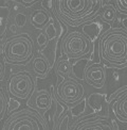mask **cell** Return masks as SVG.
Returning <instances> with one entry per match:
<instances>
[{"label": "cell", "instance_id": "1", "mask_svg": "<svg viewBox=\"0 0 127 130\" xmlns=\"http://www.w3.org/2000/svg\"><path fill=\"white\" fill-rule=\"evenodd\" d=\"M102 4L101 0H53L51 13L58 23L76 28L97 17Z\"/></svg>", "mask_w": 127, "mask_h": 130}, {"label": "cell", "instance_id": "2", "mask_svg": "<svg viewBox=\"0 0 127 130\" xmlns=\"http://www.w3.org/2000/svg\"><path fill=\"white\" fill-rule=\"evenodd\" d=\"M99 57L104 66L124 69L127 65V31L112 27L104 31L98 42Z\"/></svg>", "mask_w": 127, "mask_h": 130}, {"label": "cell", "instance_id": "3", "mask_svg": "<svg viewBox=\"0 0 127 130\" xmlns=\"http://www.w3.org/2000/svg\"><path fill=\"white\" fill-rule=\"evenodd\" d=\"M35 55L36 44L33 37L24 32L8 36L2 46L3 61L12 66L28 64Z\"/></svg>", "mask_w": 127, "mask_h": 130}, {"label": "cell", "instance_id": "4", "mask_svg": "<svg viewBox=\"0 0 127 130\" xmlns=\"http://www.w3.org/2000/svg\"><path fill=\"white\" fill-rule=\"evenodd\" d=\"M60 55L67 60H83L92 53L93 45L82 31L70 30L60 39Z\"/></svg>", "mask_w": 127, "mask_h": 130}, {"label": "cell", "instance_id": "5", "mask_svg": "<svg viewBox=\"0 0 127 130\" xmlns=\"http://www.w3.org/2000/svg\"><path fill=\"white\" fill-rule=\"evenodd\" d=\"M52 93L53 97L68 109L75 108L86 100V89L84 83L82 80L72 76L58 81Z\"/></svg>", "mask_w": 127, "mask_h": 130}, {"label": "cell", "instance_id": "6", "mask_svg": "<svg viewBox=\"0 0 127 130\" xmlns=\"http://www.w3.org/2000/svg\"><path fill=\"white\" fill-rule=\"evenodd\" d=\"M2 130H49V124L44 115L25 107L11 113L3 123Z\"/></svg>", "mask_w": 127, "mask_h": 130}, {"label": "cell", "instance_id": "7", "mask_svg": "<svg viewBox=\"0 0 127 130\" xmlns=\"http://www.w3.org/2000/svg\"><path fill=\"white\" fill-rule=\"evenodd\" d=\"M36 89V78L29 70L12 73L7 80V92L12 99L28 101Z\"/></svg>", "mask_w": 127, "mask_h": 130}, {"label": "cell", "instance_id": "8", "mask_svg": "<svg viewBox=\"0 0 127 130\" xmlns=\"http://www.w3.org/2000/svg\"><path fill=\"white\" fill-rule=\"evenodd\" d=\"M69 130H119L116 123L107 115L78 116L69 125Z\"/></svg>", "mask_w": 127, "mask_h": 130}, {"label": "cell", "instance_id": "9", "mask_svg": "<svg viewBox=\"0 0 127 130\" xmlns=\"http://www.w3.org/2000/svg\"><path fill=\"white\" fill-rule=\"evenodd\" d=\"M127 85L119 88L107 98V111L114 122L122 125L127 124Z\"/></svg>", "mask_w": 127, "mask_h": 130}, {"label": "cell", "instance_id": "10", "mask_svg": "<svg viewBox=\"0 0 127 130\" xmlns=\"http://www.w3.org/2000/svg\"><path fill=\"white\" fill-rule=\"evenodd\" d=\"M83 81L94 89H103L107 82V72L102 63H87L83 69Z\"/></svg>", "mask_w": 127, "mask_h": 130}, {"label": "cell", "instance_id": "11", "mask_svg": "<svg viewBox=\"0 0 127 130\" xmlns=\"http://www.w3.org/2000/svg\"><path fill=\"white\" fill-rule=\"evenodd\" d=\"M53 106V93L47 89L37 90L28 100V107L38 112L40 115H46Z\"/></svg>", "mask_w": 127, "mask_h": 130}, {"label": "cell", "instance_id": "12", "mask_svg": "<svg viewBox=\"0 0 127 130\" xmlns=\"http://www.w3.org/2000/svg\"><path fill=\"white\" fill-rule=\"evenodd\" d=\"M51 21H53L51 12L44 7L33 9L30 12L29 23L36 30H45Z\"/></svg>", "mask_w": 127, "mask_h": 130}, {"label": "cell", "instance_id": "13", "mask_svg": "<svg viewBox=\"0 0 127 130\" xmlns=\"http://www.w3.org/2000/svg\"><path fill=\"white\" fill-rule=\"evenodd\" d=\"M31 64V74L34 76L35 78L39 79H46L49 76L51 72V66L49 61L45 58V56H42L41 53H37L34 56V58L32 59V61L30 62Z\"/></svg>", "mask_w": 127, "mask_h": 130}, {"label": "cell", "instance_id": "14", "mask_svg": "<svg viewBox=\"0 0 127 130\" xmlns=\"http://www.w3.org/2000/svg\"><path fill=\"white\" fill-rule=\"evenodd\" d=\"M87 106L93 111V115H105L104 109L107 108V95L102 93H91L86 98Z\"/></svg>", "mask_w": 127, "mask_h": 130}, {"label": "cell", "instance_id": "15", "mask_svg": "<svg viewBox=\"0 0 127 130\" xmlns=\"http://www.w3.org/2000/svg\"><path fill=\"white\" fill-rule=\"evenodd\" d=\"M11 5H0V41L5 42L8 37V28L11 19Z\"/></svg>", "mask_w": 127, "mask_h": 130}, {"label": "cell", "instance_id": "16", "mask_svg": "<svg viewBox=\"0 0 127 130\" xmlns=\"http://www.w3.org/2000/svg\"><path fill=\"white\" fill-rule=\"evenodd\" d=\"M99 17L101 19V23L111 26L118 19V12H116L114 5L108 2L107 4L102 5L99 13Z\"/></svg>", "mask_w": 127, "mask_h": 130}, {"label": "cell", "instance_id": "17", "mask_svg": "<svg viewBox=\"0 0 127 130\" xmlns=\"http://www.w3.org/2000/svg\"><path fill=\"white\" fill-rule=\"evenodd\" d=\"M54 70L58 77H61L62 79L71 77L72 63L70 60H67V59H59L54 64Z\"/></svg>", "mask_w": 127, "mask_h": 130}, {"label": "cell", "instance_id": "18", "mask_svg": "<svg viewBox=\"0 0 127 130\" xmlns=\"http://www.w3.org/2000/svg\"><path fill=\"white\" fill-rule=\"evenodd\" d=\"M29 21V15L26 14L23 11H20V12L16 13L14 16V26L17 29H22L26 26Z\"/></svg>", "mask_w": 127, "mask_h": 130}, {"label": "cell", "instance_id": "19", "mask_svg": "<svg viewBox=\"0 0 127 130\" xmlns=\"http://www.w3.org/2000/svg\"><path fill=\"white\" fill-rule=\"evenodd\" d=\"M8 106H9L8 97H7V95H5L4 91L0 89V121L4 117L5 114H7Z\"/></svg>", "mask_w": 127, "mask_h": 130}, {"label": "cell", "instance_id": "20", "mask_svg": "<svg viewBox=\"0 0 127 130\" xmlns=\"http://www.w3.org/2000/svg\"><path fill=\"white\" fill-rule=\"evenodd\" d=\"M113 5L119 14H122V15L127 14V1L126 0H115Z\"/></svg>", "mask_w": 127, "mask_h": 130}, {"label": "cell", "instance_id": "21", "mask_svg": "<svg viewBox=\"0 0 127 130\" xmlns=\"http://www.w3.org/2000/svg\"><path fill=\"white\" fill-rule=\"evenodd\" d=\"M36 43H37V45H38V47L40 48L41 50L48 45V43H49V40H48V37H47V35H46L45 32H41V33H40L38 36H37ZM36 43H35V44H36Z\"/></svg>", "mask_w": 127, "mask_h": 130}, {"label": "cell", "instance_id": "22", "mask_svg": "<svg viewBox=\"0 0 127 130\" xmlns=\"http://www.w3.org/2000/svg\"><path fill=\"white\" fill-rule=\"evenodd\" d=\"M7 74V64L4 63L3 59L0 58V82H2Z\"/></svg>", "mask_w": 127, "mask_h": 130}, {"label": "cell", "instance_id": "23", "mask_svg": "<svg viewBox=\"0 0 127 130\" xmlns=\"http://www.w3.org/2000/svg\"><path fill=\"white\" fill-rule=\"evenodd\" d=\"M21 7H24V8H30V7H32L33 4H35V3H37L38 1H35V0H30V1H28V0H18L17 1Z\"/></svg>", "mask_w": 127, "mask_h": 130}]
</instances>
